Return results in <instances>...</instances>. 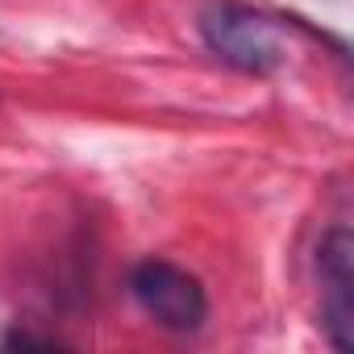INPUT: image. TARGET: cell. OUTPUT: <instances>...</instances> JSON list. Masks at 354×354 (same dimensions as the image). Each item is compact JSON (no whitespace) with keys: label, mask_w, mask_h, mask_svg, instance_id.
<instances>
[{"label":"cell","mask_w":354,"mask_h":354,"mask_svg":"<svg viewBox=\"0 0 354 354\" xmlns=\"http://www.w3.org/2000/svg\"><path fill=\"white\" fill-rule=\"evenodd\" d=\"M196 30L209 55H217L225 67L246 75H271L292 55L288 21L263 9H250L242 0H209L196 17Z\"/></svg>","instance_id":"cell-1"},{"label":"cell","mask_w":354,"mask_h":354,"mask_svg":"<svg viewBox=\"0 0 354 354\" xmlns=\"http://www.w3.org/2000/svg\"><path fill=\"white\" fill-rule=\"evenodd\" d=\"M317 271H321V288H325L321 325L337 350H350V333H354V242H350L346 225H337L321 238Z\"/></svg>","instance_id":"cell-3"},{"label":"cell","mask_w":354,"mask_h":354,"mask_svg":"<svg viewBox=\"0 0 354 354\" xmlns=\"http://www.w3.org/2000/svg\"><path fill=\"white\" fill-rule=\"evenodd\" d=\"M129 296L158 329H171V333H196L209 321L205 283L167 259H142L129 271Z\"/></svg>","instance_id":"cell-2"}]
</instances>
